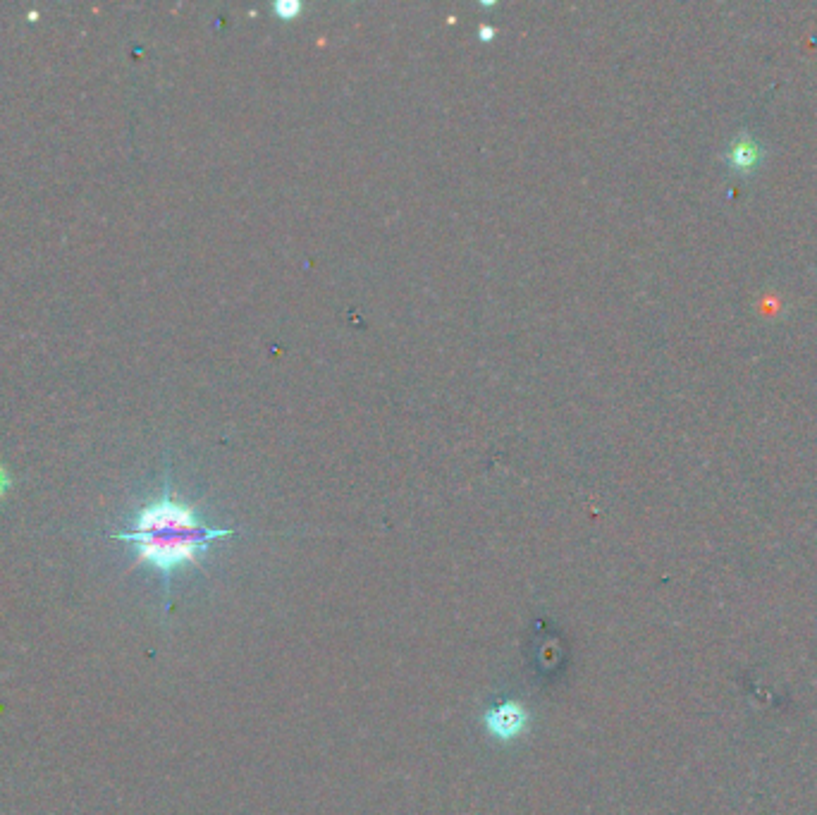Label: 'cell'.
Here are the masks:
<instances>
[{"label": "cell", "mask_w": 817, "mask_h": 815, "mask_svg": "<svg viewBox=\"0 0 817 815\" xmlns=\"http://www.w3.org/2000/svg\"><path fill=\"white\" fill-rule=\"evenodd\" d=\"M235 529L208 526L199 512L187 502L172 495L170 481L165 483L161 498L144 505L134 514L127 531L113 533L122 543L134 548V562L156 569L165 581V598L172 574L182 567H199L201 555L220 538L235 536Z\"/></svg>", "instance_id": "1"}, {"label": "cell", "mask_w": 817, "mask_h": 815, "mask_svg": "<svg viewBox=\"0 0 817 815\" xmlns=\"http://www.w3.org/2000/svg\"><path fill=\"white\" fill-rule=\"evenodd\" d=\"M483 722H485V729H488L495 739L507 741V739L519 737V734L524 732L526 722H528V713L519 701H505V703H497L495 708H490L488 713H485Z\"/></svg>", "instance_id": "2"}, {"label": "cell", "mask_w": 817, "mask_h": 815, "mask_svg": "<svg viewBox=\"0 0 817 815\" xmlns=\"http://www.w3.org/2000/svg\"><path fill=\"white\" fill-rule=\"evenodd\" d=\"M727 156H729V163L734 165V168L748 170L760 161V149L751 137H739L734 144H731Z\"/></svg>", "instance_id": "3"}, {"label": "cell", "mask_w": 817, "mask_h": 815, "mask_svg": "<svg viewBox=\"0 0 817 815\" xmlns=\"http://www.w3.org/2000/svg\"><path fill=\"white\" fill-rule=\"evenodd\" d=\"M301 8H304V5H301L299 0H278V3L273 5V12L280 20H294L301 12Z\"/></svg>", "instance_id": "4"}, {"label": "cell", "mask_w": 817, "mask_h": 815, "mask_svg": "<svg viewBox=\"0 0 817 815\" xmlns=\"http://www.w3.org/2000/svg\"><path fill=\"white\" fill-rule=\"evenodd\" d=\"M8 486H10L8 474H5V469L0 467V498H3V495H5V490H8Z\"/></svg>", "instance_id": "5"}, {"label": "cell", "mask_w": 817, "mask_h": 815, "mask_svg": "<svg viewBox=\"0 0 817 815\" xmlns=\"http://www.w3.org/2000/svg\"><path fill=\"white\" fill-rule=\"evenodd\" d=\"M493 34H495V29H493V27H485V24H483V27H481V36H483V39L490 41V36H493Z\"/></svg>", "instance_id": "6"}]
</instances>
